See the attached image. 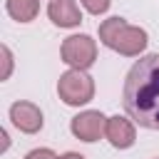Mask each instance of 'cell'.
<instances>
[{
  "label": "cell",
  "mask_w": 159,
  "mask_h": 159,
  "mask_svg": "<svg viewBox=\"0 0 159 159\" xmlns=\"http://www.w3.org/2000/svg\"><path fill=\"white\" fill-rule=\"evenodd\" d=\"M122 102L129 119L139 127L159 129V52L134 62L124 80Z\"/></svg>",
  "instance_id": "1"
},
{
  "label": "cell",
  "mask_w": 159,
  "mask_h": 159,
  "mask_svg": "<svg viewBox=\"0 0 159 159\" xmlns=\"http://www.w3.org/2000/svg\"><path fill=\"white\" fill-rule=\"evenodd\" d=\"M99 40L109 50L124 55V57H137L147 47V30L129 25L124 17H107L99 25Z\"/></svg>",
  "instance_id": "2"
},
{
  "label": "cell",
  "mask_w": 159,
  "mask_h": 159,
  "mask_svg": "<svg viewBox=\"0 0 159 159\" xmlns=\"http://www.w3.org/2000/svg\"><path fill=\"white\" fill-rule=\"evenodd\" d=\"M57 94L65 104L70 107H80V104H87L92 97H94V80L84 72V70H75L70 67L60 82H57Z\"/></svg>",
  "instance_id": "3"
},
{
  "label": "cell",
  "mask_w": 159,
  "mask_h": 159,
  "mask_svg": "<svg viewBox=\"0 0 159 159\" xmlns=\"http://www.w3.org/2000/svg\"><path fill=\"white\" fill-rule=\"evenodd\" d=\"M62 62H67L75 70H87L97 60V42L89 35H70L60 47Z\"/></svg>",
  "instance_id": "4"
},
{
  "label": "cell",
  "mask_w": 159,
  "mask_h": 159,
  "mask_svg": "<svg viewBox=\"0 0 159 159\" xmlns=\"http://www.w3.org/2000/svg\"><path fill=\"white\" fill-rule=\"evenodd\" d=\"M70 129L82 142H97L107 132V117L97 109H87V112H80L77 117H72Z\"/></svg>",
  "instance_id": "5"
},
{
  "label": "cell",
  "mask_w": 159,
  "mask_h": 159,
  "mask_svg": "<svg viewBox=\"0 0 159 159\" xmlns=\"http://www.w3.org/2000/svg\"><path fill=\"white\" fill-rule=\"evenodd\" d=\"M10 119H12V124H15L20 132H25V134H35V132H40L42 124H45L40 107L32 104V102H15V104L10 107Z\"/></svg>",
  "instance_id": "6"
},
{
  "label": "cell",
  "mask_w": 159,
  "mask_h": 159,
  "mask_svg": "<svg viewBox=\"0 0 159 159\" xmlns=\"http://www.w3.org/2000/svg\"><path fill=\"white\" fill-rule=\"evenodd\" d=\"M104 137L109 139L112 147H117V149H129V147L134 144V139H137V132H134L132 119L114 114V117H107V132H104Z\"/></svg>",
  "instance_id": "7"
},
{
  "label": "cell",
  "mask_w": 159,
  "mask_h": 159,
  "mask_svg": "<svg viewBox=\"0 0 159 159\" xmlns=\"http://www.w3.org/2000/svg\"><path fill=\"white\" fill-rule=\"evenodd\" d=\"M47 15L57 27H77L82 22L77 0H52L47 5Z\"/></svg>",
  "instance_id": "8"
},
{
  "label": "cell",
  "mask_w": 159,
  "mask_h": 159,
  "mask_svg": "<svg viewBox=\"0 0 159 159\" xmlns=\"http://www.w3.org/2000/svg\"><path fill=\"white\" fill-rule=\"evenodd\" d=\"M5 7H7V12H10L12 20H17V22H30V20H35L37 12H40V0H7Z\"/></svg>",
  "instance_id": "9"
},
{
  "label": "cell",
  "mask_w": 159,
  "mask_h": 159,
  "mask_svg": "<svg viewBox=\"0 0 159 159\" xmlns=\"http://www.w3.org/2000/svg\"><path fill=\"white\" fill-rule=\"evenodd\" d=\"M80 2H82L84 10L92 12V15H102V12L109 10V0H80Z\"/></svg>",
  "instance_id": "10"
},
{
  "label": "cell",
  "mask_w": 159,
  "mask_h": 159,
  "mask_svg": "<svg viewBox=\"0 0 159 159\" xmlns=\"http://www.w3.org/2000/svg\"><path fill=\"white\" fill-rule=\"evenodd\" d=\"M0 55H2V72H0V80H7L10 72H12V52H10L7 45H2V47H0Z\"/></svg>",
  "instance_id": "11"
},
{
  "label": "cell",
  "mask_w": 159,
  "mask_h": 159,
  "mask_svg": "<svg viewBox=\"0 0 159 159\" xmlns=\"http://www.w3.org/2000/svg\"><path fill=\"white\" fill-rule=\"evenodd\" d=\"M25 159H60V157H57L52 149H45V147H42V149H32Z\"/></svg>",
  "instance_id": "12"
},
{
  "label": "cell",
  "mask_w": 159,
  "mask_h": 159,
  "mask_svg": "<svg viewBox=\"0 0 159 159\" xmlns=\"http://www.w3.org/2000/svg\"><path fill=\"white\" fill-rule=\"evenodd\" d=\"M60 159H84L82 154H77V152H67V154H62Z\"/></svg>",
  "instance_id": "13"
}]
</instances>
